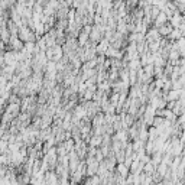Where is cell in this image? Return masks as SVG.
Instances as JSON below:
<instances>
[{
  "instance_id": "1",
  "label": "cell",
  "mask_w": 185,
  "mask_h": 185,
  "mask_svg": "<svg viewBox=\"0 0 185 185\" xmlns=\"http://www.w3.org/2000/svg\"><path fill=\"white\" fill-rule=\"evenodd\" d=\"M168 19V15L166 13H163V12H161L159 15H158V19H156V25H163V22Z\"/></svg>"
}]
</instances>
